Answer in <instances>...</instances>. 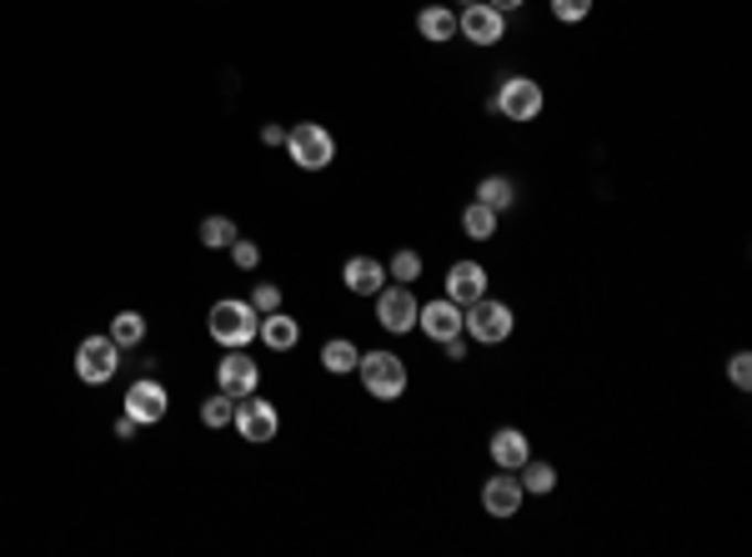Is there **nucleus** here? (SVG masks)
Wrapping results in <instances>:
<instances>
[{
  "instance_id": "nucleus-1",
  "label": "nucleus",
  "mask_w": 752,
  "mask_h": 557,
  "mask_svg": "<svg viewBox=\"0 0 752 557\" xmlns=\"http://www.w3.org/2000/svg\"><path fill=\"white\" fill-rule=\"evenodd\" d=\"M211 337L221 341L226 351H236V347H246V341H256V327H262V312L251 302H241V296H226V302H216L211 306Z\"/></svg>"
},
{
  "instance_id": "nucleus-2",
  "label": "nucleus",
  "mask_w": 752,
  "mask_h": 557,
  "mask_svg": "<svg viewBox=\"0 0 752 557\" xmlns=\"http://www.w3.org/2000/svg\"><path fill=\"white\" fill-rule=\"evenodd\" d=\"M517 327L512 306L507 302H491V296H477L472 306H462V332H467L472 341H481V347H497V341H507Z\"/></svg>"
},
{
  "instance_id": "nucleus-3",
  "label": "nucleus",
  "mask_w": 752,
  "mask_h": 557,
  "mask_svg": "<svg viewBox=\"0 0 752 557\" xmlns=\"http://www.w3.org/2000/svg\"><path fill=\"white\" fill-rule=\"evenodd\" d=\"M286 151H292V161L301 166V171H327V166L337 161V141H331V132L321 120L292 126V132H286Z\"/></svg>"
},
{
  "instance_id": "nucleus-4",
  "label": "nucleus",
  "mask_w": 752,
  "mask_h": 557,
  "mask_svg": "<svg viewBox=\"0 0 752 557\" xmlns=\"http://www.w3.org/2000/svg\"><path fill=\"white\" fill-rule=\"evenodd\" d=\"M361 371V387H367L377 402H396V397L406 392V361L396 357V351H367V357L357 361Z\"/></svg>"
},
{
  "instance_id": "nucleus-5",
  "label": "nucleus",
  "mask_w": 752,
  "mask_h": 557,
  "mask_svg": "<svg viewBox=\"0 0 752 557\" xmlns=\"http://www.w3.org/2000/svg\"><path fill=\"white\" fill-rule=\"evenodd\" d=\"M542 106H547V96L532 76H501V86L491 91V111L507 120H537Z\"/></svg>"
},
{
  "instance_id": "nucleus-6",
  "label": "nucleus",
  "mask_w": 752,
  "mask_h": 557,
  "mask_svg": "<svg viewBox=\"0 0 752 557\" xmlns=\"http://www.w3.org/2000/svg\"><path fill=\"white\" fill-rule=\"evenodd\" d=\"M231 427L241 432V442H272L276 432H282V412H276L272 402H262L256 392H246V397H236V412H231Z\"/></svg>"
},
{
  "instance_id": "nucleus-7",
  "label": "nucleus",
  "mask_w": 752,
  "mask_h": 557,
  "mask_svg": "<svg viewBox=\"0 0 752 557\" xmlns=\"http://www.w3.org/2000/svg\"><path fill=\"white\" fill-rule=\"evenodd\" d=\"M116 367H120V347L110 337H81V347H76V377L86 387H100V382H110L116 377Z\"/></svg>"
},
{
  "instance_id": "nucleus-8",
  "label": "nucleus",
  "mask_w": 752,
  "mask_h": 557,
  "mask_svg": "<svg viewBox=\"0 0 752 557\" xmlns=\"http://www.w3.org/2000/svg\"><path fill=\"white\" fill-rule=\"evenodd\" d=\"M416 312H422V302L412 296V286H402V282H392V286H382L377 292V322H382L386 332H416Z\"/></svg>"
},
{
  "instance_id": "nucleus-9",
  "label": "nucleus",
  "mask_w": 752,
  "mask_h": 557,
  "mask_svg": "<svg viewBox=\"0 0 752 557\" xmlns=\"http://www.w3.org/2000/svg\"><path fill=\"white\" fill-rule=\"evenodd\" d=\"M457 31L467 35L472 45H497L501 35H507V15H501L497 6H487V0H472L467 11L457 15Z\"/></svg>"
},
{
  "instance_id": "nucleus-10",
  "label": "nucleus",
  "mask_w": 752,
  "mask_h": 557,
  "mask_svg": "<svg viewBox=\"0 0 752 557\" xmlns=\"http://www.w3.org/2000/svg\"><path fill=\"white\" fill-rule=\"evenodd\" d=\"M256 382H262V367L246 357V347H236V351H226V357L216 361V387L226 397H246V392H256Z\"/></svg>"
},
{
  "instance_id": "nucleus-11",
  "label": "nucleus",
  "mask_w": 752,
  "mask_h": 557,
  "mask_svg": "<svg viewBox=\"0 0 752 557\" xmlns=\"http://www.w3.org/2000/svg\"><path fill=\"white\" fill-rule=\"evenodd\" d=\"M166 407H171V397H166V387L156 382V377H136V382L126 387V412H131L141 427L161 422Z\"/></svg>"
},
{
  "instance_id": "nucleus-12",
  "label": "nucleus",
  "mask_w": 752,
  "mask_h": 557,
  "mask_svg": "<svg viewBox=\"0 0 752 557\" xmlns=\"http://www.w3.org/2000/svg\"><path fill=\"white\" fill-rule=\"evenodd\" d=\"M416 332H426L432 341L462 337V306L452 302V296H436V302H426L422 312H416Z\"/></svg>"
},
{
  "instance_id": "nucleus-13",
  "label": "nucleus",
  "mask_w": 752,
  "mask_h": 557,
  "mask_svg": "<svg viewBox=\"0 0 752 557\" xmlns=\"http://www.w3.org/2000/svg\"><path fill=\"white\" fill-rule=\"evenodd\" d=\"M522 482H517V472H497V477L481 482V507H487L491 517H517L522 513Z\"/></svg>"
},
{
  "instance_id": "nucleus-14",
  "label": "nucleus",
  "mask_w": 752,
  "mask_h": 557,
  "mask_svg": "<svg viewBox=\"0 0 752 557\" xmlns=\"http://www.w3.org/2000/svg\"><path fill=\"white\" fill-rule=\"evenodd\" d=\"M447 296H452L457 306H472L477 296H487V266H481V262H452Z\"/></svg>"
},
{
  "instance_id": "nucleus-15",
  "label": "nucleus",
  "mask_w": 752,
  "mask_h": 557,
  "mask_svg": "<svg viewBox=\"0 0 752 557\" xmlns=\"http://www.w3.org/2000/svg\"><path fill=\"white\" fill-rule=\"evenodd\" d=\"M527 458H532V442H527L522 427H497V432H491V462H497L501 472H517Z\"/></svg>"
},
{
  "instance_id": "nucleus-16",
  "label": "nucleus",
  "mask_w": 752,
  "mask_h": 557,
  "mask_svg": "<svg viewBox=\"0 0 752 557\" xmlns=\"http://www.w3.org/2000/svg\"><path fill=\"white\" fill-rule=\"evenodd\" d=\"M341 282H347V292H357V296H377L386 286V266L377 262V256H351V262L341 266Z\"/></svg>"
},
{
  "instance_id": "nucleus-17",
  "label": "nucleus",
  "mask_w": 752,
  "mask_h": 557,
  "mask_svg": "<svg viewBox=\"0 0 752 557\" xmlns=\"http://www.w3.org/2000/svg\"><path fill=\"white\" fill-rule=\"evenodd\" d=\"M256 337H262L272 351H292L296 341H301V322H296V317H286L282 306H276V312H266V317H262V327H256Z\"/></svg>"
},
{
  "instance_id": "nucleus-18",
  "label": "nucleus",
  "mask_w": 752,
  "mask_h": 557,
  "mask_svg": "<svg viewBox=\"0 0 752 557\" xmlns=\"http://www.w3.org/2000/svg\"><path fill=\"white\" fill-rule=\"evenodd\" d=\"M416 31H422V41L442 45L457 35V11H447V6H426V11H416Z\"/></svg>"
},
{
  "instance_id": "nucleus-19",
  "label": "nucleus",
  "mask_w": 752,
  "mask_h": 557,
  "mask_svg": "<svg viewBox=\"0 0 752 557\" xmlns=\"http://www.w3.org/2000/svg\"><path fill=\"white\" fill-rule=\"evenodd\" d=\"M477 201L501 217V211L517 207V181H512V176H481V181H477Z\"/></svg>"
},
{
  "instance_id": "nucleus-20",
  "label": "nucleus",
  "mask_w": 752,
  "mask_h": 557,
  "mask_svg": "<svg viewBox=\"0 0 752 557\" xmlns=\"http://www.w3.org/2000/svg\"><path fill=\"white\" fill-rule=\"evenodd\" d=\"M517 482H522V492H527V497H547V492L557 487V467H552V462H537V458H527L522 467H517Z\"/></svg>"
},
{
  "instance_id": "nucleus-21",
  "label": "nucleus",
  "mask_w": 752,
  "mask_h": 557,
  "mask_svg": "<svg viewBox=\"0 0 752 557\" xmlns=\"http://www.w3.org/2000/svg\"><path fill=\"white\" fill-rule=\"evenodd\" d=\"M357 361H361V351H357V341H347V337H331L327 347H321V367H327L331 377H347V371H357Z\"/></svg>"
},
{
  "instance_id": "nucleus-22",
  "label": "nucleus",
  "mask_w": 752,
  "mask_h": 557,
  "mask_svg": "<svg viewBox=\"0 0 752 557\" xmlns=\"http://www.w3.org/2000/svg\"><path fill=\"white\" fill-rule=\"evenodd\" d=\"M106 337L116 341L120 351L136 347V341H146V317H141V312H116V317H110V332H106Z\"/></svg>"
},
{
  "instance_id": "nucleus-23",
  "label": "nucleus",
  "mask_w": 752,
  "mask_h": 557,
  "mask_svg": "<svg viewBox=\"0 0 752 557\" xmlns=\"http://www.w3.org/2000/svg\"><path fill=\"white\" fill-rule=\"evenodd\" d=\"M462 231H467L472 241H491L497 237V211L481 207V201H472V207L462 211Z\"/></svg>"
},
{
  "instance_id": "nucleus-24",
  "label": "nucleus",
  "mask_w": 752,
  "mask_h": 557,
  "mask_svg": "<svg viewBox=\"0 0 752 557\" xmlns=\"http://www.w3.org/2000/svg\"><path fill=\"white\" fill-rule=\"evenodd\" d=\"M197 237H201V246H216V252H221V246H231V241H236V221H231V217H206Z\"/></svg>"
},
{
  "instance_id": "nucleus-25",
  "label": "nucleus",
  "mask_w": 752,
  "mask_h": 557,
  "mask_svg": "<svg viewBox=\"0 0 752 557\" xmlns=\"http://www.w3.org/2000/svg\"><path fill=\"white\" fill-rule=\"evenodd\" d=\"M386 276L402 282V286H412L416 276H422V252H396L392 262H386Z\"/></svg>"
},
{
  "instance_id": "nucleus-26",
  "label": "nucleus",
  "mask_w": 752,
  "mask_h": 557,
  "mask_svg": "<svg viewBox=\"0 0 752 557\" xmlns=\"http://www.w3.org/2000/svg\"><path fill=\"white\" fill-rule=\"evenodd\" d=\"M231 412H236V397L216 392L206 407H201V422H206V427H231Z\"/></svg>"
},
{
  "instance_id": "nucleus-27",
  "label": "nucleus",
  "mask_w": 752,
  "mask_h": 557,
  "mask_svg": "<svg viewBox=\"0 0 752 557\" xmlns=\"http://www.w3.org/2000/svg\"><path fill=\"white\" fill-rule=\"evenodd\" d=\"M226 252H231V262H236L241 272H256V266H262V246H256V241H246V237H236Z\"/></svg>"
},
{
  "instance_id": "nucleus-28",
  "label": "nucleus",
  "mask_w": 752,
  "mask_h": 557,
  "mask_svg": "<svg viewBox=\"0 0 752 557\" xmlns=\"http://www.w3.org/2000/svg\"><path fill=\"white\" fill-rule=\"evenodd\" d=\"M552 15L557 21H568V25H578V21H587L592 15V0H552Z\"/></svg>"
},
{
  "instance_id": "nucleus-29",
  "label": "nucleus",
  "mask_w": 752,
  "mask_h": 557,
  "mask_svg": "<svg viewBox=\"0 0 752 557\" xmlns=\"http://www.w3.org/2000/svg\"><path fill=\"white\" fill-rule=\"evenodd\" d=\"M728 377H732V387H742V392H748V387H752V351H738V357L728 361Z\"/></svg>"
},
{
  "instance_id": "nucleus-30",
  "label": "nucleus",
  "mask_w": 752,
  "mask_h": 557,
  "mask_svg": "<svg viewBox=\"0 0 752 557\" xmlns=\"http://www.w3.org/2000/svg\"><path fill=\"white\" fill-rule=\"evenodd\" d=\"M251 306H256V312H276V306H282V286H272V282H262L256 286V292H251Z\"/></svg>"
},
{
  "instance_id": "nucleus-31",
  "label": "nucleus",
  "mask_w": 752,
  "mask_h": 557,
  "mask_svg": "<svg viewBox=\"0 0 752 557\" xmlns=\"http://www.w3.org/2000/svg\"><path fill=\"white\" fill-rule=\"evenodd\" d=\"M136 427H141V422H136L131 412H120V417H116V438H120V442H131V438H136Z\"/></svg>"
},
{
  "instance_id": "nucleus-32",
  "label": "nucleus",
  "mask_w": 752,
  "mask_h": 557,
  "mask_svg": "<svg viewBox=\"0 0 752 557\" xmlns=\"http://www.w3.org/2000/svg\"><path fill=\"white\" fill-rule=\"evenodd\" d=\"M442 347H447L452 361H462V357H467V332H462V337H452V341H442Z\"/></svg>"
},
{
  "instance_id": "nucleus-33",
  "label": "nucleus",
  "mask_w": 752,
  "mask_h": 557,
  "mask_svg": "<svg viewBox=\"0 0 752 557\" xmlns=\"http://www.w3.org/2000/svg\"><path fill=\"white\" fill-rule=\"evenodd\" d=\"M262 141H266V146H282L286 132H282V126H262Z\"/></svg>"
},
{
  "instance_id": "nucleus-34",
  "label": "nucleus",
  "mask_w": 752,
  "mask_h": 557,
  "mask_svg": "<svg viewBox=\"0 0 752 557\" xmlns=\"http://www.w3.org/2000/svg\"><path fill=\"white\" fill-rule=\"evenodd\" d=\"M487 6H497V11H501V15H512V11H522L527 0H487Z\"/></svg>"
},
{
  "instance_id": "nucleus-35",
  "label": "nucleus",
  "mask_w": 752,
  "mask_h": 557,
  "mask_svg": "<svg viewBox=\"0 0 752 557\" xmlns=\"http://www.w3.org/2000/svg\"><path fill=\"white\" fill-rule=\"evenodd\" d=\"M467 6H472V0H467Z\"/></svg>"
}]
</instances>
